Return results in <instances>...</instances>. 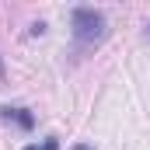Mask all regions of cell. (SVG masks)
Wrapping results in <instances>:
<instances>
[{"instance_id": "obj_1", "label": "cell", "mask_w": 150, "mask_h": 150, "mask_svg": "<svg viewBox=\"0 0 150 150\" xmlns=\"http://www.w3.org/2000/svg\"><path fill=\"white\" fill-rule=\"evenodd\" d=\"M70 25H74V38L77 42H101L108 25H105V14L94 11V7H77L70 14Z\"/></svg>"}, {"instance_id": "obj_2", "label": "cell", "mask_w": 150, "mask_h": 150, "mask_svg": "<svg viewBox=\"0 0 150 150\" xmlns=\"http://www.w3.org/2000/svg\"><path fill=\"white\" fill-rule=\"evenodd\" d=\"M4 119H14L21 129H32L35 126V119L28 115V108H4Z\"/></svg>"}, {"instance_id": "obj_3", "label": "cell", "mask_w": 150, "mask_h": 150, "mask_svg": "<svg viewBox=\"0 0 150 150\" xmlns=\"http://www.w3.org/2000/svg\"><path fill=\"white\" fill-rule=\"evenodd\" d=\"M42 150H59V140H56V136H49V140H45V147Z\"/></svg>"}, {"instance_id": "obj_4", "label": "cell", "mask_w": 150, "mask_h": 150, "mask_svg": "<svg viewBox=\"0 0 150 150\" xmlns=\"http://www.w3.org/2000/svg\"><path fill=\"white\" fill-rule=\"evenodd\" d=\"M147 38H150V21H147Z\"/></svg>"}, {"instance_id": "obj_5", "label": "cell", "mask_w": 150, "mask_h": 150, "mask_svg": "<svg viewBox=\"0 0 150 150\" xmlns=\"http://www.w3.org/2000/svg\"><path fill=\"white\" fill-rule=\"evenodd\" d=\"M25 150H38V147H25Z\"/></svg>"}, {"instance_id": "obj_6", "label": "cell", "mask_w": 150, "mask_h": 150, "mask_svg": "<svg viewBox=\"0 0 150 150\" xmlns=\"http://www.w3.org/2000/svg\"><path fill=\"white\" fill-rule=\"evenodd\" d=\"M0 77H4V67H0Z\"/></svg>"}]
</instances>
